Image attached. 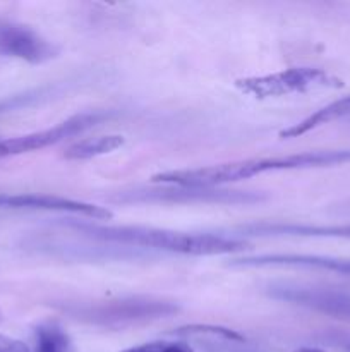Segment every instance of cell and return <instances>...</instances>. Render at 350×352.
I'll return each instance as SVG.
<instances>
[{
  "instance_id": "cell-14",
  "label": "cell",
  "mask_w": 350,
  "mask_h": 352,
  "mask_svg": "<svg viewBox=\"0 0 350 352\" xmlns=\"http://www.w3.org/2000/svg\"><path fill=\"white\" fill-rule=\"evenodd\" d=\"M31 352H75L71 336L58 322L40 323L33 332Z\"/></svg>"
},
{
  "instance_id": "cell-19",
  "label": "cell",
  "mask_w": 350,
  "mask_h": 352,
  "mask_svg": "<svg viewBox=\"0 0 350 352\" xmlns=\"http://www.w3.org/2000/svg\"><path fill=\"white\" fill-rule=\"evenodd\" d=\"M0 320H2V313H0Z\"/></svg>"
},
{
  "instance_id": "cell-7",
  "label": "cell",
  "mask_w": 350,
  "mask_h": 352,
  "mask_svg": "<svg viewBox=\"0 0 350 352\" xmlns=\"http://www.w3.org/2000/svg\"><path fill=\"white\" fill-rule=\"evenodd\" d=\"M108 117V112H82L78 113V116L69 117L64 122L57 124L54 127H48V129L34 131V133L23 134V136L0 140V160L54 146V144L60 143V141L74 138L78 134L84 133V131L91 129V127L103 122Z\"/></svg>"
},
{
  "instance_id": "cell-12",
  "label": "cell",
  "mask_w": 350,
  "mask_h": 352,
  "mask_svg": "<svg viewBox=\"0 0 350 352\" xmlns=\"http://www.w3.org/2000/svg\"><path fill=\"white\" fill-rule=\"evenodd\" d=\"M350 116V95L343 96V98L335 100V102L328 103L323 109L316 110L314 113L302 119L301 122L294 124V126L287 127L280 133L281 140H292V138L304 136V134L311 133V131L318 129V127L325 126V124L333 122V120L343 119V117Z\"/></svg>"
},
{
  "instance_id": "cell-10",
  "label": "cell",
  "mask_w": 350,
  "mask_h": 352,
  "mask_svg": "<svg viewBox=\"0 0 350 352\" xmlns=\"http://www.w3.org/2000/svg\"><path fill=\"white\" fill-rule=\"evenodd\" d=\"M230 267L309 268V270H321V272H329V274L342 275V277H350V260H347V258L323 256V254H297V253L253 254V256L235 258V260L230 261Z\"/></svg>"
},
{
  "instance_id": "cell-11",
  "label": "cell",
  "mask_w": 350,
  "mask_h": 352,
  "mask_svg": "<svg viewBox=\"0 0 350 352\" xmlns=\"http://www.w3.org/2000/svg\"><path fill=\"white\" fill-rule=\"evenodd\" d=\"M240 237H323V239H349L350 226H316L295 222H256L237 227Z\"/></svg>"
},
{
  "instance_id": "cell-16",
  "label": "cell",
  "mask_w": 350,
  "mask_h": 352,
  "mask_svg": "<svg viewBox=\"0 0 350 352\" xmlns=\"http://www.w3.org/2000/svg\"><path fill=\"white\" fill-rule=\"evenodd\" d=\"M122 352H194L185 340H153L129 347Z\"/></svg>"
},
{
  "instance_id": "cell-15",
  "label": "cell",
  "mask_w": 350,
  "mask_h": 352,
  "mask_svg": "<svg viewBox=\"0 0 350 352\" xmlns=\"http://www.w3.org/2000/svg\"><path fill=\"white\" fill-rule=\"evenodd\" d=\"M51 91H54V88H50V86H41V88L27 89V91L17 93V95L2 98L0 100V116L14 112V110L26 109V107L33 105V103L40 102L41 98H45V96L50 95Z\"/></svg>"
},
{
  "instance_id": "cell-9",
  "label": "cell",
  "mask_w": 350,
  "mask_h": 352,
  "mask_svg": "<svg viewBox=\"0 0 350 352\" xmlns=\"http://www.w3.org/2000/svg\"><path fill=\"white\" fill-rule=\"evenodd\" d=\"M0 55L19 58L27 64H43L58 55V47L33 28L0 19Z\"/></svg>"
},
{
  "instance_id": "cell-8",
  "label": "cell",
  "mask_w": 350,
  "mask_h": 352,
  "mask_svg": "<svg viewBox=\"0 0 350 352\" xmlns=\"http://www.w3.org/2000/svg\"><path fill=\"white\" fill-rule=\"evenodd\" d=\"M0 208L55 212L62 213V215L82 217L88 220H110L113 217L112 210H108L106 206L91 205V203L78 201V199L57 195H38V192H21V195L0 192Z\"/></svg>"
},
{
  "instance_id": "cell-13",
  "label": "cell",
  "mask_w": 350,
  "mask_h": 352,
  "mask_svg": "<svg viewBox=\"0 0 350 352\" xmlns=\"http://www.w3.org/2000/svg\"><path fill=\"white\" fill-rule=\"evenodd\" d=\"M124 143H126V140L120 134H102V136L84 138V140H79L74 144H71L64 151V158L72 162L89 160V158L113 153L115 150L122 148Z\"/></svg>"
},
{
  "instance_id": "cell-4",
  "label": "cell",
  "mask_w": 350,
  "mask_h": 352,
  "mask_svg": "<svg viewBox=\"0 0 350 352\" xmlns=\"http://www.w3.org/2000/svg\"><path fill=\"white\" fill-rule=\"evenodd\" d=\"M266 199L263 192L226 188H194V186L161 184L160 188H134L108 196L110 203L144 205V203H216V205H249Z\"/></svg>"
},
{
  "instance_id": "cell-3",
  "label": "cell",
  "mask_w": 350,
  "mask_h": 352,
  "mask_svg": "<svg viewBox=\"0 0 350 352\" xmlns=\"http://www.w3.org/2000/svg\"><path fill=\"white\" fill-rule=\"evenodd\" d=\"M174 301L153 296H127V298L105 299L91 302H67L62 306L65 315L88 325L102 329H127L158 322L178 313Z\"/></svg>"
},
{
  "instance_id": "cell-18",
  "label": "cell",
  "mask_w": 350,
  "mask_h": 352,
  "mask_svg": "<svg viewBox=\"0 0 350 352\" xmlns=\"http://www.w3.org/2000/svg\"><path fill=\"white\" fill-rule=\"evenodd\" d=\"M294 352H325V351L319 349V347H299V349H295Z\"/></svg>"
},
{
  "instance_id": "cell-17",
  "label": "cell",
  "mask_w": 350,
  "mask_h": 352,
  "mask_svg": "<svg viewBox=\"0 0 350 352\" xmlns=\"http://www.w3.org/2000/svg\"><path fill=\"white\" fill-rule=\"evenodd\" d=\"M0 352H31V347L21 340L0 333Z\"/></svg>"
},
{
  "instance_id": "cell-1",
  "label": "cell",
  "mask_w": 350,
  "mask_h": 352,
  "mask_svg": "<svg viewBox=\"0 0 350 352\" xmlns=\"http://www.w3.org/2000/svg\"><path fill=\"white\" fill-rule=\"evenodd\" d=\"M350 164L349 150H318L302 151L278 157L249 158V160L226 162V164L208 165L198 168H178L154 174L151 182L172 186H194V188H223L237 181H246L268 172L301 170V168L331 167V165Z\"/></svg>"
},
{
  "instance_id": "cell-5",
  "label": "cell",
  "mask_w": 350,
  "mask_h": 352,
  "mask_svg": "<svg viewBox=\"0 0 350 352\" xmlns=\"http://www.w3.org/2000/svg\"><path fill=\"white\" fill-rule=\"evenodd\" d=\"M343 82L331 72L319 67H288L283 71L263 76H247L235 81V88L244 95L256 100L281 98V96L302 95L314 89L342 88Z\"/></svg>"
},
{
  "instance_id": "cell-2",
  "label": "cell",
  "mask_w": 350,
  "mask_h": 352,
  "mask_svg": "<svg viewBox=\"0 0 350 352\" xmlns=\"http://www.w3.org/2000/svg\"><path fill=\"white\" fill-rule=\"evenodd\" d=\"M69 227L102 243L146 248L184 256H223L239 253L247 248L244 239L220 234L180 232L144 226H102L93 222H71Z\"/></svg>"
},
{
  "instance_id": "cell-6",
  "label": "cell",
  "mask_w": 350,
  "mask_h": 352,
  "mask_svg": "<svg viewBox=\"0 0 350 352\" xmlns=\"http://www.w3.org/2000/svg\"><path fill=\"white\" fill-rule=\"evenodd\" d=\"M268 296L277 301L301 306L309 311L350 323V292L318 285L280 282L268 287Z\"/></svg>"
}]
</instances>
